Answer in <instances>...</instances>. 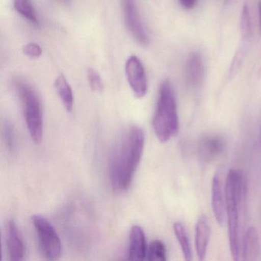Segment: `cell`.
<instances>
[{"label": "cell", "mask_w": 261, "mask_h": 261, "mask_svg": "<svg viewBox=\"0 0 261 261\" xmlns=\"http://www.w3.org/2000/svg\"><path fill=\"white\" fill-rule=\"evenodd\" d=\"M212 202L215 219L220 225H223L227 220L225 189L223 186L222 178L219 172L215 174L212 181Z\"/></svg>", "instance_id": "8"}, {"label": "cell", "mask_w": 261, "mask_h": 261, "mask_svg": "<svg viewBox=\"0 0 261 261\" xmlns=\"http://www.w3.org/2000/svg\"><path fill=\"white\" fill-rule=\"evenodd\" d=\"M178 1L186 10H191V9L194 8L197 3V0H178Z\"/></svg>", "instance_id": "23"}, {"label": "cell", "mask_w": 261, "mask_h": 261, "mask_svg": "<svg viewBox=\"0 0 261 261\" xmlns=\"http://www.w3.org/2000/svg\"><path fill=\"white\" fill-rule=\"evenodd\" d=\"M4 137H5L6 143L10 150H14L16 147V135L13 126L10 123H6L4 129Z\"/></svg>", "instance_id": "22"}, {"label": "cell", "mask_w": 261, "mask_h": 261, "mask_svg": "<svg viewBox=\"0 0 261 261\" xmlns=\"http://www.w3.org/2000/svg\"><path fill=\"white\" fill-rule=\"evenodd\" d=\"M186 77L191 86L198 87L202 83L204 66L201 55L197 53L189 55L186 64Z\"/></svg>", "instance_id": "12"}, {"label": "cell", "mask_w": 261, "mask_h": 261, "mask_svg": "<svg viewBox=\"0 0 261 261\" xmlns=\"http://www.w3.org/2000/svg\"><path fill=\"white\" fill-rule=\"evenodd\" d=\"M56 91L68 112H71L74 108V94L72 88L63 74H60L55 82Z\"/></svg>", "instance_id": "15"}, {"label": "cell", "mask_w": 261, "mask_h": 261, "mask_svg": "<svg viewBox=\"0 0 261 261\" xmlns=\"http://www.w3.org/2000/svg\"><path fill=\"white\" fill-rule=\"evenodd\" d=\"M174 232L178 240V244L181 247V251L185 256L186 260H191L192 258V248H191L190 242L186 233V227L182 223L175 222L173 225Z\"/></svg>", "instance_id": "16"}, {"label": "cell", "mask_w": 261, "mask_h": 261, "mask_svg": "<svg viewBox=\"0 0 261 261\" xmlns=\"http://www.w3.org/2000/svg\"><path fill=\"white\" fill-rule=\"evenodd\" d=\"M144 146V131L137 125L125 129L116 140L109 158L110 180L116 192L130 187Z\"/></svg>", "instance_id": "1"}, {"label": "cell", "mask_w": 261, "mask_h": 261, "mask_svg": "<svg viewBox=\"0 0 261 261\" xmlns=\"http://www.w3.org/2000/svg\"><path fill=\"white\" fill-rule=\"evenodd\" d=\"M195 249L200 260H204L210 241L211 229L205 217H200L195 229Z\"/></svg>", "instance_id": "14"}, {"label": "cell", "mask_w": 261, "mask_h": 261, "mask_svg": "<svg viewBox=\"0 0 261 261\" xmlns=\"http://www.w3.org/2000/svg\"><path fill=\"white\" fill-rule=\"evenodd\" d=\"M246 182L241 172L229 171L226 178V215L228 224L229 244L230 252L234 260L239 259L241 252L240 244V217L243 201L245 200Z\"/></svg>", "instance_id": "2"}, {"label": "cell", "mask_w": 261, "mask_h": 261, "mask_svg": "<svg viewBox=\"0 0 261 261\" xmlns=\"http://www.w3.org/2000/svg\"><path fill=\"white\" fill-rule=\"evenodd\" d=\"M152 127L158 140L166 143L179 130L177 103L172 84L165 80L160 85Z\"/></svg>", "instance_id": "3"}, {"label": "cell", "mask_w": 261, "mask_h": 261, "mask_svg": "<svg viewBox=\"0 0 261 261\" xmlns=\"http://www.w3.org/2000/svg\"><path fill=\"white\" fill-rule=\"evenodd\" d=\"M88 79L90 86L93 91L100 92L103 89V83L100 74L94 68L88 70Z\"/></svg>", "instance_id": "20"}, {"label": "cell", "mask_w": 261, "mask_h": 261, "mask_svg": "<svg viewBox=\"0 0 261 261\" xmlns=\"http://www.w3.org/2000/svg\"><path fill=\"white\" fill-rule=\"evenodd\" d=\"M16 88L22 103L30 137L35 143L40 144L43 134V118L40 99L34 88L25 82L17 81Z\"/></svg>", "instance_id": "4"}, {"label": "cell", "mask_w": 261, "mask_h": 261, "mask_svg": "<svg viewBox=\"0 0 261 261\" xmlns=\"http://www.w3.org/2000/svg\"><path fill=\"white\" fill-rule=\"evenodd\" d=\"M32 220L42 254L51 260L59 259L62 255V241L53 224L42 215H33Z\"/></svg>", "instance_id": "5"}, {"label": "cell", "mask_w": 261, "mask_h": 261, "mask_svg": "<svg viewBox=\"0 0 261 261\" xmlns=\"http://www.w3.org/2000/svg\"><path fill=\"white\" fill-rule=\"evenodd\" d=\"M123 1V16L125 23L134 39L142 45H147L149 42V35L142 22L136 0Z\"/></svg>", "instance_id": "6"}, {"label": "cell", "mask_w": 261, "mask_h": 261, "mask_svg": "<svg viewBox=\"0 0 261 261\" xmlns=\"http://www.w3.org/2000/svg\"><path fill=\"white\" fill-rule=\"evenodd\" d=\"M13 7L18 13L33 25H39V19L31 0H13Z\"/></svg>", "instance_id": "17"}, {"label": "cell", "mask_w": 261, "mask_h": 261, "mask_svg": "<svg viewBox=\"0 0 261 261\" xmlns=\"http://www.w3.org/2000/svg\"><path fill=\"white\" fill-rule=\"evenodd\" d=\"M126 79L136 97L142 98L147 92V79L141 61L135 56H130L125 65Z\"/></svg>", "instance_id": "7"}, {"label": "cell", "mask_w": 261, "mask_h": 261, "mask_svg": "<svg viewBox=\"0 0 261 261\" xmlns=\"http://www.w3.org/2000/svg\"><path fill=\"white\" fill-rule=\"evenodd\" d=\"M6 242L9 256L12 260H21L25 256V249L22 235L13 221L6 225Z\"/></svg>", "instance_id": "10"}, {"label": "cell", "mask_w": 261, "mask_h": 261, "mask_svg": "<svg viewBox=\"0 0 261 261\" xmlns=\"http://www.w3.org/2000/svg\"><path fill=\"white\" fill-rule=\"evenodd\" d=\"M147 255L146 237L141 227L134 225L129 233V251L128 259L129 260L142 261Z\"/></svg>", "instance_id": "11"}, {"label": "cell", "mask_w": 261, "mask_h": 261, "mask_svg": "<svg viewBox=\"0 0 261 261\" xmlns=\"http://www.w3.org/2000/svg\"><path fill=\"white\" fill-rule=\"evenodd\" d=\"M224 149L225 142L219 136L206 135L198 142V155L206 163L216 160L223 153Z\"/></svg>", "instance_id": "9"}, {"label": "cell", "mask_w": 261, "mask_h": 261, "mask_svg": "<svg viewBox=\"0 0 261 261\" xmlns=\"http://www.w3.org/2000/svg\"><path fill=\"white\" fill-rule=\"evenodd\" d=\"M166 247L160 240L152 241L147 249V259L149 261H166Z\"/></svg>", "instance_id": "18"}, {"label": "cell", "mask_w": 261, "mask_h": 261, "mask_svg": "<svg viewBox=\"0 0 261 261\" xmlns=\"http://www.w3.org/2000/svg\"><path fill=\"white\" fill-rule=\"evenodd\" d=\"M227 1H229V0H227Z\"/></svg>", "instance_id": "25"}, {"label": "cell", "mask_w": 261, "mask_h": 261, "mask_svg": "<svg viewBox=\"0 0 261 261\" xmlns=\"http://www.w3.org/2000/svg\"><path fill=\"white\" fill-rule=\"evenodd\" d=\"M258 13H259V27H260L261 32V0H259V4H258Z\"/></svg>", "instance_id": "24"}, {"label": "cell", "mask_w": 261, "mask_h": 261, "mask_svg": "<svg viewBox=\"0 0 261 261\" xmlns=\"http://www.w3.org/2000/svg\"><path fill=\"white\" fill-rule=\"evenodd\" d=\"M22 51L27 57L33 59H39L42 54V48L35 42H30L24 45Z\"/></svg>", "instance_id": "21"}, {"label": "cell", "mask_w": 261, "mask_h": 261, "mask_svg": "<svg viewBox=\"0 0 261 261\" xmlns=\"http://www.w3.org/2000/svg\"><path fill=\"white\" fill-rule=\"evenodd\" d=\"M241 33L244 43L248 44L251 39L253 30H252L250 12L247 5L244 6L241 12Z\"/></svg>", "instance_id": "19"}, {"label": "cell", "mask_w": 261, "mask_h": 261, "mask_svg": "<svg viewBox=\"0 0 261 261\" xmlns=\"http://www.w3.org/2000/svg\"><path fill=\"white\" fill-rule=\"evenodd\" d=\"M261 254L259 234L256 227H250L244 233L242 243V255L244 260L259 259Z\"/></svg>", "instance_id": "13"}]
</instances>
